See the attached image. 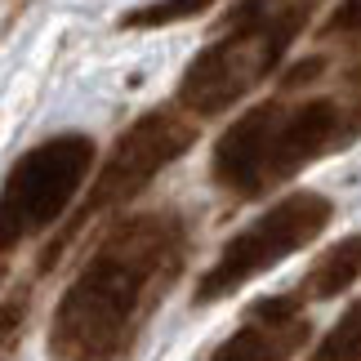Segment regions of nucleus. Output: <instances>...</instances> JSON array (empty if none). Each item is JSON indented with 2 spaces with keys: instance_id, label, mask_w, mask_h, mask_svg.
Here are the masks:
<instances>
[{
  "instance_id": "obj_11",
  "label": "nucleus",
  "mask_w": 361,
  "mask_h": 361,
  "mask_svg": "<svg viewBox=\"0 0 361 361\" xmlns=\"http://www.w3.org/2000/svg\"><path fill=\"white\" fill-rule=\"evenodd\" d=\"M27 295H13V299H5L0 303V361H9L13 357V348L23 343V326H27Z\"/></svg>"
},
{
  "instance_id": "obj_10",
  "label": "nucleus",
  "mask_w": 361,
  "mask_h": 361,
  "mask_svg": "<svg viewBox=\"0 0 361 361\" xmlns=\"http://www.w3.org/2000/svg\"><path fill=\"white\" fill-rule=\"evenodd\" d=\"M308 361H361V299L322 335Z\"/></svg>"
},
{
  "instance_id": "obj_14",
  "label": "nucleus",
  "mask_w": 361,
  "mask_h": 361,
  "mask_svg": "<svg viewBox=\"0 0 361 361\" xmlns=\"http://www.w3.org/2000/svg\"><path fill=\"white\" fill-rule=\"evenodd\" d=\"M339 94H343V103H348V112H353V125H357V134H361V63L339 80Z\"/></svg>"
},
{
  "instance_id": "obj_7",
  "label": "nucleus",
  "mask_w": 361,
  "mask_h": 361,
  "mask_svg": "<svg viewBox=\"0 0 361 361\" xmlns=\"http://www.w3.org/2000/svg\"><path fill=\"white\" fill-rule=\"evenodd\" d=\"M303 299L299 295H272L250 308V322L232 339L214 348L210 361H290V353L303 343Z\"/></svg>"
},
{
  "instance_id": "obj_8",
  "label": "nucleus",
  "mask_w": 361,
  "mask_h": 361,
  "mask_svg": "<svg viewBox=\"0 0 361 361\" xmlns=\"http://www.w3.org/2000/svg\"><path fill=\"white\" fill-rule=\"evenodd\" d=\"M357 276H361V232H357V237L335 241L322 259L312 263V272L303 276L299 295H308V299H339Z\"/></svg>"
},
{
  "instance_id": "obj_6",
  "label": "nucleus",
  "mask_w": 361,
  "mask_h": 361,
  "mask_svg": "<svg viewBox=\"0 0 361 361\" xmlns=\"http://www.w3.org/2000/svg\"><path fill=\"white\" fill-rule=\"evenodd\" d=\"M330 214H335V205H330L322 192H290V197H281L219 250V259L201 272L192 299L197 303H219V299L237 295L241 286H250L255 276L276 268L281 259L299 255L303 245H312L326 232Z\"/></svg>"
},
{
  "instance_id": "obj_13",
  "label": "nucleus",
  "mask_w": 361,
  "mask_h": 361,
  "mask_svg": "<svg viewBox=\"0 0 361 361\" xmlns=\"http://www.w3.org/2000/svg\"><path fill=\"white\" fill-rule=\"evenodd\" d=\"M322 72H326V59H322V54H317V59H303L299 67H290V72L281 76V94H299L303 85H312Z\"/></svg>"
},
{
  "instance_id": "obj_2",
  "label": "nucleus",
  "mask_w": 361,
  "mask_h": 361,
  "mask_svg": "<svg viewBox=\"0 0 361 361\" xmlns=\"http://www.w3.org/2000/svg\"><path fill=\"white\" fill-rule=\"evenodd\" d=\"M357 134L353 112L343 94H312V99H263L237 116L219 134L214 157H210V178L224 192L241 201H259L272 188L290 183L303 165L335 147H348Z\"/></svg>"
},
{
  "instance_id": "obj_12",
  "label": "nucleus",
  "mask_w": 361,
  "mask_h": 361,
  "mask_svg": "<svg viewBox=\"0 0 361 361\" xmlns=\"http://www.w3.org/2000/svg\"><path fill=\"white\" fill-rule=\"evenodd\" d=\"M322 40H348L361 45V0H343V5L322 23Z\"/></svg>"
},
{
  "instance_id": "obj_1",
  "label": "nucleus",
  "mask_w": 361,
  "mask_h": 361,
  "mask_svg": "<svg viewBox=\"0 0 361 361\" xmlns=\"http://www.w3.org/2000/svg\"><path fill=\"white\" fill-rule=\"evenodd\" d=\"M183 241V224L170 210L116 224L54 308L49 361H112L178 276Z\"/></svg>"
},
{
  "instance_id": "obj_9",
  "label": "nucleus",
  "mask_w": 361,
  "mask_h": 361,
  "mask_svg": "<svg viewBox=\"0 0 361 361\" xmlns=\"http://www.w3.org/2000/svg\"><path fill=\"white\" fill-rule=\"evenodd\" d=\"M214 5H219V0H152V5L130 9L116 27H121V32H152V27H174V23L197 18V13H210Z\"/></svg>"
},
{
  "instance_id": "obj_4",
  "label": "nucleus",
  "mask_w": 361,
  "mask_h": 361,
  "mask_svg": "<svg viewBox=\"0 0 361 361\" xmlns=\"http://www.w3.org/2000/svg\"><path fill=\"white\" fill-rule=\"evenodd\" d=\"M192 143H197V121H192L183 107H152V112H143L112 143V152L103 157L99 174H94V183L85 192V201H80L76 214L67 219L63 237L40 255V268H49V263L63 255V245L76 241L94 219H103L107 210L130 205L138 192H143L161 170H170Z\"/></svg>"
},
{
  "instance_id": "obj_3",
  "label": "nucleus",
  "mask_w": 361,
  "mask_h": 361,
  "mask_svg": "<svg viewBox=\"0 0 361 361\" xmlns=\"http://www.w3.org/2000/svg\"><path fill=\"white\" fill-rule=\"evenodd\" d=\"M308 9H276V13H232L224 36H214L178 76V107L192 121H214L232 112L250 90H259L276 67L295 36L308 27Z\"/></svg>"
},
{
  "instance_id": "obj_15",
  "label": "nucleus",
  "mask_w": 361,
  "mask_h": 361,
  "mask_svg": "<svg viewBox=\"0 0 361 361\" xmlns=\"http://www.w3.org/2000/svg\"><path fill=\"white\" fill-rule=\"evenodd\" d=\"M5 276H9V263H5V255H0V286H5Z\"/></svg>"
},
{
  "instance_id": "obj_5",
  "label": "nucleus",
  "mask_w": 361,
  "mask_h": 361,
  "mask_svg": "<svg viewBox=\"0 0 361 361\" xmlns=\"http://www.w3.org/2000/svg\"><path fill=\"white\" fill-rule=\"evenodd\" d=\"M94 157L99 152L90 134H54L13 161L0 183V255L49 232L72 210L94 170Z\"/></svg>"
}]
</instances>
